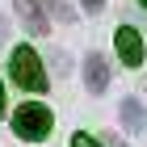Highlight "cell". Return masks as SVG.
<instances>
[{"instance_id": "6da1fadb", "label": "cell", "mask_w": 147, "mask_h": 147, "mask_svg": "<svg viewBox=\"0 0 147 147\" xmlns=\"http://www.w3.org/2000/svg\"><path fill=\"white\" fill-rule=\"evenodd\" d=\"M13 130H17L25 143L46 139V135H51V109H46V105H38V101H25L21 109L13 113Z\"/></svg>"}, {"instance_id": "7a4b0ae2", "label": "cell", "mask_w": 147, "mask_h": 147, "mask_svg": "<svg viewBox=\"0 0 147 147\" xmlns=\"http://www.w3.org/2000/svg\"><path fill=\"white\" fill-rule=\"evenodd\" d=\"M13 84H21V88H30V92H38V88H46V71H42V59L30 51V46H17L13 51Z\"/></svg>"}, {"instance_id": "3957f363", "label": "cell", "mask_w": 147, "mask_h": 147, "mask_svg": "<svg viewBox=\"0 0 147 147\" xmlns=\"http://www.w3.org/2000/svg\"><path fill=\"white\" fill-rule=\"evenodd\" d=\"M118 59H122L126 67H139L143 63V38H139L135 25H122L118 30Z\"/></svg>"}, {"instance_id": "277c9868", "label": "cell", "mask_w": 147, "mask_h": 147, "mask_svg": "<svg viewBox=\"0 0 147 147\" xmlns=\"http://www.w3.org/2000/svg\"><path fill=\"white\" fill-rule=\"evenodd\" d=\"M84 84H88V92H105V84H109L105 55H97V51H92V55L84 59Z\"/></svg>"}, {"instance_id": "5b68a950", "label": "cell", "mask_w": 147, "mask_h": 147, "mask_svg": "<svg viewBox=\"0 0 147 147\" xmlns=\"http://www.w3.org/2000/svg\"><path fill=\"white\" fill-rule=\"evenodd\" d=\"M17 17L25 21L30 34H46V9H42V0H17Z\"/></svg>"}, {"instance_id": "8992f818", "label": "cell", "mask_w": 147, "mask_h": 147, "mask_svg": "<svg viewBox=\"0 0 147 147\" xmlns=\"http://www.w3.org/2000/svg\"><path fill=\"white\" fill-rule=\"evenodd\" d=\"M122 126L130 130V135H139V130H147V109L135 101V97H126L122 101Z\"/></svg>"}, {"instance_id": "52a82bcc", "label": "cell", "mask_w": 147, "mask_h": 147, "mask_svg": "<svg viewBox=\"0 0 147 147\" xmlns=\"http://www.w3.org/2000/svg\"><path fill=\"white\" fill-rule=\"evenodd\" d=\"M51 63H55V76H67L71 71V59L63 55V51H51Z\"/></svg>"}, {"instance_id": "ba28073f", "label": "cell", "mask_w": 147, "mask_h": 147, "mask_svg": "<svg viewBox=\"0 0 147 147\" xmlns=\"http://www.w3.org/2000/svg\"><path fill=\"white\" fill-rule=\"evenodd\" d=\"M71 147H101V143H97L92 135H76V139H71Z\"/></svg>"}, {"instance_id": "9c48e42d", "label": "cell", "mask_w": 147, "mask_h": 147, "mask_svg": "<svg viewBox=\"0 0 147 147\" xmlns=\"http://www.w3.org/2000/svg\"><path fill=\"white\" fill-rule=\"evenodd\" d=\"M101 4L105 0H84V13H101Z\"/></svg>"}, {"instance_id": "30bf717a", "label": "cell", "mask_w": 147, "mask_h": 147, "mask_svg": "<svg viewBox=\"0 0 147 147\" xmlns=\"http://www.w3.org/2000/svg\"><path fill=\"white\" fill-rule=\"evenodd\" d=\"M4 34H9V25H4V17H0V42H4Z\"/></svg>"}, {"instance_id": "8fae6325", "label": "cell", "mask_w": 147, "mask_h": 147, "mask_svg": "<svg viewBox=\"0 0 147 147\" xmlns=\"http://www.w3.org/2000/svg\"><path fill=\"white\" fill-rule=\"evenodd\" d=\"M0 113H4V88H0Z\"/></svg>"}, {"instance_id": "7c38bea8", "label": "cell", "mask_w": 147, "mask_h": 147, "mask_svg": "<svg viewBox=\"0 0 147 147\" xmlns=\"http://www.w3.org/2000/svg\"><path fill=\"white\" fill-rule=\"evenodd\" d=\"M139 4H143V9H147V0H139Z\"/></svg>"}, {"instance_id": "4fadbf2b", "label": "cell", "mask_w": 147, "mask_h": 147, "mask_svg": "<svg viewBox=\"0 0 147 147\" xmlns=\"http://www.w3.org/2000/svg\"><path fill=\"white\" fill-rule=\"evenodd\" d=\"M113 147H126V143H113Z\"/></svg>"}]
</instances>
